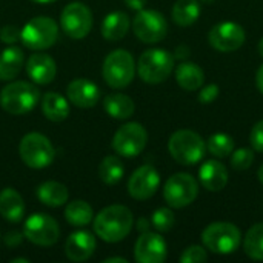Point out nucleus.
<instances>
[{
  "instance_id": "nucleus-1",
  "label": "nucleus",
  "mask_w": 263,
  "mask_h": 263,
  "mask_svg": "<svg viewBox=\"0 0 263 263\" xmlns=\"http://www.w3.org/2000/svg\"><path fill=\"white\" fill-rule=\"evenodd\" d=\"M134 217L129 208L111 205L103 208L94 219V233L106 243L123 240L133 230Z\"/></svg>"
},
{
  "instance_id": "nucleus-2",
  "label": "nucleus",
  "mask_w": 263,
  "mask_h": 263,
  "mask_svg": "<svg viewBox=\"0 0 263 263\" xmlns=\"http://www.w3.org/2000/svg\"><path fill=\"white\" fill-rule=\"evenodd\" d=\"M40 92L35 85L23 80L6 85L0 92V106L12 116H22L35 108Z\"/></svg>"
},
{
  "instance_id": "nucleus-3",
  "label": "nucleus",
  "mask_w": 263,
  "mask_h": 263,
  "mask_svg": "<svg viewBox=\"0 0 263 263\" xmlns=\"http://www.w3.org/2000/svg\"><path fill=\"white\" fill-rule=\"evenodd\" d=\"M168 149L177 163L191 166L203 159L206 145L197 133L191 129H179L170 137Z\"/></svg>"
},
{
  "instance_id": "nucleus-4",
  "label": "nucleus",
  "mask_w": 263,
  "mask_h": 263,
  "mask_svg": "<svg viewBox=\"0 0 263 263\" xmlns=\"http://www.w3.org/2000/svg\"><path fill=\"white\" fill-rule=\"evenodd\" d=\"M174 68V57L165 49H148L145 51L137 62V72L140 79L146 83L157 85L165 82Z\"/></svg>"
},
{
  "instance_id": "nucleus-5",
  "label": "nucleus",
  "mask_w": 263,
  "mask_h": 263,
  "mask_svg": "<svg viewBox=\"0 0 263 263\" xmlns=\"http://www.w3.org/2000/svg\"><path fill=\"white\" fill-rule=\"evenodd\" d=\"M102 74L108 86L122 89L128 86L136 74V63L126 49H116L109 52L103 62Z\"/></svg>"
},
{
  "instance_id": "nucleus-6",
  "label": "nucleus",
  "mask_w": 263,
  "mask_h": 263,
  "mask_svg": "<svg viewBox=\"0 0 263 263\" xmlns=\"http://www.w3.org/2000/svg\"><path fill=\"white\" fill-rule=\"evenodd\" d=\"M18 154L26 166L32 170H43L52 163L55 151L46 136L40 133H29L20 140Z\"/></svg>"
},
{
  "instance_id": "nucleus-7",
  "label": "nucleus",
  "mask_w": 263,
  "mask_h": 263,
  "mask_svg": "<svg viewBox=\"0 0 263 263\" xmlns=\"http://www.w3.org/2000/svg\"><path fill=\"white\" fill-rule=\"evenodd\" d=\"M57 37H59L57 23L46 15H39L31 18L20 29L22 43L32 51H42L51 48L57 42Z\"/></svg>"
},
{
  "instance_id": "nucleus-8",
  "label": "nucleus",
  "mask_w": 263,
  "mask_h": 263,
  "mask_svg": "<svg viewBox=\"0 0 263 263\" xmlns=\"http://www.w3.org/2000/svg\"><path fill=\"white\" fill-rule=\"evenodd\" d=\"M240 230L234 223L214 222L202 233L203 245L216 254H233L240 245Z\"/></svg>"
},
{
  "instance_id": "nucleus-9",
  "label": "nucleus",
  "mask_w": 263,
  "mask_h": 263,
  "mask_svg": "<svg viewBox=\"0 0 263 263\" xmlns=\"http://www.w3.org/2000/svg\"><path fill=\"white\" fill-rule=\"evenodd\" d=\"M199 194V185L191 174L179 173L171 176L163 188V197L171 208H185L191 205Z\"/></svg>"
},
{
  "instance_id": "nucleus-10",
  "label": "nucleus",
  "mask_w": 263,
  "mask_h": 263,
  "mask_svg": "<svg viewBox=\"0 0 263 263\" xmlns=\"http://www.w3.org/2000/svg\"><path fill=\"white\" fill-rule=\"evenodd\" d=\"M25 237L39 247H51L59 242L60 228L54 217L45 213H35L29 216L23 227Z\"/></svg>"
},
{
  "instance_id": "nucleus-11",
  "label": "nucleus",
  "mask_w": 263,
  "mask_h": 263,
  "mask_svg": "<svg viewBox=\"0 0 263 263\" xmlns=\"http://www.w3.org/2000/svg\"><path fill=\"white\" fill-rule=\"evenodd\" d=\"M60 25L68 37L80 40L86 37L92 28L91 9L82 2L68 3L60 14Z\"/></svg>"
},
{
  "instance_id": "nucleus-12",
  "label": "nucleus",
  "mask_w": 263,
  "mask_h": 263,
  "mask_svg": "<svg viewBox=\"0 0 263 263\" xmlns=\"http://www.w3.org/2000/svg\"><path fill=\"white\" fill-rule=\"evenodd\" d=\"M133 31L143 43H159L166 37L168 23L163 14L154 9H140L133 22Z\"/></svg>"
},
{
  "instance_id": "nucleus-13",
  "label": "nucleus",
  "mask_w": 263,
  "mask_h": 263,
  "mask_svg": "<svg viewBox=\"0 0 263 263\" xmlns=\"http://www.w3.org/2000/svg\"><path fill=\"white\" fill-rule=\"evenodd\" d=\"M148 133L146 129L137 123L129 122L117 129L112 139V148L117 154L123 157H137L146 146Z\"/></svg>"
},
{
  "instance_id": "nucleus-14",
  "label": "nucleus",
  "mask_w": 263,
  "mask_h": 263,
  "mask_svg": "<svg viewBox=\"0 0 263 263\" xmlns=\"http://www.w3.org/2000/svg\"><path fill=\"white\" fill-rule=\"evenodd\" d=\"M208 39L214 49L220 52H231L245 43V31L239 23L222 22L211 28Z\"/></svg>"
},
{
  "instance_id": "nucleus-15",
  "label": "nucleus",
  "mask_w": 263,
  "mask_h": 263,
  "mask_svg": "<svg viewBox=\"0 0 263 263\" xmlns=\"http://www.w3.org/2000/svg\"><path fill=\"white\" fill-rule=\"evenodd\" d=\"M160 185V174L151 165L137 168L128 180V193L136 200H146L156 194Z\"/></svg>"
},
{
  "instance_id": "nucleus-16",
  "label": "nucleus",
  "mask_w": 263,
  "mask_h": 263,
  "mask_svg": "<svg viewBox=\"0 0 263 263\" xmlns=\"http://www.w3.org/2000/svg\"><path fill=\"white\" fill-rule=\"evenodd\" d=\"M166 256L168 247L160 234L142 233L134 245V257L139 263H162Z\"/></svg>"
},
{
  "instance_id": "nucleus-17",
  "label": "nucleus",
  "mask_w": 263,
  "mask_h": 263,
  "mask_svg": "<svg viewBox=\"0 0 263 263\" xmlns=\"http://www.w3.org/2000/svg\"><path fill=\"white\" fill-rule=\"evenodd\" d=\"M66 96L77 108H92L100 100V88L88 79H76L68 85Z\"/></svg>"
},
{
  "instance_id": "nucleus-18",
  "label": "nucleus",
  "mask_w": 263,
  "mask_h": 263,
  "mask_svg": "<svg viewBox=\"0 0 263 263\" xmlns=\"http://www.w3.org/2000/svg\"><path fill=\"white\" fill-rule=\"evenodd\" d=\"M26 74L37 85H48L54 80L57 74L55 62L51 55L37 52L26 60Z\"/></svg>"
},
{
  "instance_id": "nucleus-19",
  "label": "nucleus",
  "mask_w": 263,
  "mask_h": 263,
  "mask_svg": "<svg viewBox=\"0 0 263 263\" xmlns=\"http://www.w3.org/2000/svg\"><path fill=\"white\" fill-rule=\"evenodd\" d=\"M96 251V237L88 231H76L72 233L66 243L65 253L71 262H85Z\"/></svg>"
},
{
  "instance_id": "nucleus-20",
  "label": "nucleus",
  "mask_w": 263,
  "mask_h": 263,
  "mask_svg": "<svg viewBox=\"0 0 263 263\" xmlns=\"http://www.w3.org/2000/svg\"><path fill=\"white\" fill-rule=\"evenodd\" d=\"M199 180L211 193L222 191L228 183V170L217 160H208L199 170Z\"/></svg>"
},
{
  "instance_id": "nucleus-21",
  "label": "nucleus",
  "mask_w": 263,
  "mask_h": 263,
  "mask_svg": "<svg viewBox=\"0 0 263 263\" xmlns=\"http://www.w3.org/2000/svg\"><path fill=\"white\" fill-rule=\"evenodd\" d=\"M0 214L12 223H17L25 216V202L14 188H5L0 193Z\"/></svg>"
},
{
  "instance_id": "nucleus-22",
  "label": "nucleus",
  "mask_w": 263,
  "mask_h": 263,
  "mask_svg": "<svg viewBox=\"0 0 263 263\" xmlns=\"http://www.w3.org/2000/svg\"><path fill=\"white\" fill-rule=\"evenodd\" d=\"M25 63L23 51L18 46H9L0 54V80L8 82L15 79Z\"/></svg>"
},
{
  "instance_id": "nucleus-23",
  "label": "nucleus",
  "mask_w": 263,
  "mask_h": 263,
  "mask_svg": "<svg viewBox=\"0 0 263 263\" xmlns=\"http://www.w3.org/2000/svg\"><path fill=\"white\" fill-rule=\"evenodd\" d=\"M103 108L109 117L117 119V120L129 119L136 111V105H134L133 99L129 96L120 94V92L106 96L103 100Z\"/></svg>"
},
{
  "instance_id": "nucleus-24",
  "label": "nucleus",
  "mask_w": 263,
  "mask_h": 263,
  "mask_svg": "<svg viewBox=\"0 0 263 263\" xmlns=\"http://www.w3.org/2000/svg\"><path fill=\"white\" fill-rule=\"evenodd\" d=\"M129 29V17L122 11L109 12L102 22V35L109 42H117L126 35Z\"/></svg>"
},
{
  "instance_id": "nucleus-25",
  "label": "nucleus",
  "mask_w": 263,
  "mask_h": 263,
  "mask_svg": "<svg viewBox=\"0 0 263 263\" xmlns=\"http://www.w3.org/2000/svg\"><path fill=\"white\" fill-rule=\"evenodd\" d=\"M176 80H177L179 86L183 88L185 91H197L203 85L205 74L199 65L191 63V62H185V63H180L177 66Z\"/></svg>"
},
{
  "instance_id": "nucleus-26",
  "label": "nucleus",
  "mask_w": 263,
  "mask_h": 263,
  "mask_svg": "<svg viewBox=\"0 0 263 263\" xmlns=\"http://www.w3.org/2000/svg\"><path fill=\"white\" fill-rule=\"evenodd\" d=\"M42 111L43 116L51 122H63L69 116V103L68 100L57 92H46L42 99Z\"/></svg>"
},
{
  "instance_id": "nucleus-27",
  "label": "nucleus",
  "mask_w": 263,
  "mask_h": 263,
  "mask_svg": "<svg viewBox=\"0 0 263 263\" xmlns=\"http://www.w3.org/2000/svg\"><path fill=\"white\" fill-rule=\"evenodd\" d=\"M39 200L46 205V206H51V208H57V206H62L68 202V197H69V193H68V188L59 182H43L37 191H35Z\"/></svg>"
},
{
  "instance_id": "nucleus-28",
  "label": "nucleus",
  "mask_w": 263,
  "mask_h": 263,
  "mask_svg": "<svg viewBox=\"0 0 263 263\" xmlns=\"http://www.w3.org/2000/svg\"><path fill=\"white\" fill-rule=\"evenodd\" d=\"M202 6L199 0H177L173 6V20L180 26H190L200 17Z\"/></svg>"
},
{
  "instance_id": "nucleus-29",
  "label": "nucleus",
  "mask_w": 263,
  "mask_h": 263,
  "mask_svg": "<svg viewBox=\"0 0 263 263\" xmlns=\"http://www.w3.org/2000/svg\"><path fill=\"white\" fill-rule=\"evenodd\" d=\"M94 217L92 208L85 200H72L65 208V219L72 227H85Z\"/></svg>"
},
{
  "instance_id": "nucleus-30",
  "label": "nucleus",
  "mask_w": 263,
  "mask_h": 263,
  "mask_svg": "<svg viewBox=\"0 0 263 263\" xmlns=\"http://www.w3.org/2000/svg\"><path fill=\"white\" fill-rule=\"evenodd\" d=\"M125 174L123 163L116 156H106L99 165V179L106 185H116Z\"/></svg>"
},
{
  "instance_id": "nucleus-31",
  "label": "nucleus",
  "mask_w": 263,
  "mask_h": 263,
  "mask_svg": "<svg viewBox=\"0 0 263 263\" xmlns=\"http://www.w3.org/2000/svg\"><path fill=\"white\" fill-rule=\"evenodd\" d=\"M243 250L248 257L263 260V223L251 227L243 239Z\"/></svg>"
},
{
  "instance_id": "nucleus-32",
  "label": "nucleus",
  "mask_w": 263,
  "mask_h": 263,
  "mask_svg": "<svg viewBox=\"0 0 263 263\" xmlns=\"http://www.w3.org/2000/svg\"><path fill=\"white\" fill-rule=\"evenodd\" d=\"M206 146H208V149H210V153L213 156H216L219 159H223V157L231 156V153L234 151V140L228 134L217 133V134H213L208 139Z\"/></svg>"
},
{
  "instance_id": "nucleus-33",
  "label": "nucleus",
  "mask_w": 263,
  "mask_h": 263,
  "mask_svg": "<svg viewBox=\"0 0 263 263\" xmlns=\"http://www.w3.org/2000/svg\"><path fill=\"white\" fill-rule=\"evenodd\" d=\"M151 222H153V227L159 233H168L174 227L176 217H174V213L171 210H168V208H159V210H156L153 213Z\"/></svg>"
},
{
  "instance_id": "nucleus-34",
  "label": "nucleus",
  "mask_w": 263,
  "mask_h": 263,
  "mask_svg": "<svg viewBox=\"0 0 263 263\" xmlns=\"http://www.w3.org/2000/svg\"><path fill=\"white\" fill-rule=\"evenodd\" d=\"M254 162V153L250 148H240L231 153V166L236 171L248 170Z\"/></svg>"
},
{
  "instance_id": "nucleus-35",
  "label": "nucleus",
  "mask_w": 263,
  "mask_h": 263,
  "mask_svg": "<svg viewBox=\"0 0 263 263\" xmlns=\"http://www.w3.org/2000/svg\"><path fill=\"white\" fill-rule=\"evenodd\" d=\"M208 260V254L206 251L199 247V245H193L188 247L182 256H180V262L182 263H197V262H206Z\"/></svg>"
},
{
  "instance_id": "nucleus-36",
  "label": "nucleus",
  "mask_w": 263,
  "mask_h": 263,
  "mask_svg": "<svg viewBox=\"0 0 263 263\" xmlns=\"http://www.w3.org/2000/svg\"><path fill=\"white\" fill-rule=\"evenodd\" d=\"M0 40L6 45H14L20 40V29L14 25H5L0 29Z\"/></svg>"
},
{
  "instance_id": "nucleus-37",
  "label": "nucleus",
  "mask_w": 263,
  "mask_h": 263,
  "mask_svg": "<svg viewBox=\"0 0 263 263\" xmlns=\"http://www.w3.org/2000/svg\"><path fill=\"white\" fill-rule=\"evenodd\" d=\"M250 142L253 145V149L263 153V120L257 122L250 134Z\"/></svg>"
},
{
  "instance_id": "nucleus-38",
  "label": "nucleus",
  "mask_w": 263,
  "mask_h": 263,
  "mask_svg": "<svg viewBox=\"0 0 263 263\" xmlns=\"http://www.w3.org/2000/svg\"><path fill=\"white\" fill-rule=\"evenodd\" d=\"M219 96V86L216 83L206 85L205 88H202V91L199 92V102L203 105H208L211 102H214Z\"/></svg>"
},
{
  "instance_id": "nucleus-39",
  "label": "nucleus",
  "mask_w": 263,
  "mask_h": 263,
  "mask_svg": "<svg viewBox=\"0 0 263 263\" xmlns=\"http://www.w3.org/2000/svg\"><path fill=\"white\" fill-rule=\"evenodd\" d=\"M125 3H126L128 8H131V9H134V11H140V9L145 8L146 0H125Z\"/></svg>"
},
{
  "instance_id": "nucleus-40",
  "label": "nucleus",
  "mask_w": 263,
  "mask_h": 263,
  "mask_svg": "<svg viewBox=\"0 0 263 263\" xmlns=\"http://www.w3.org/2000/svg\"><path fill=\"white\" fill-rule=\"evenodd\" d=\"M256 82H257V88H259V91L263 94V65L259 68V71H257Z\"/></svg>"
},
{
  "instance_id": "nucleus-41",
  "label": "nucleus",
  "mask_w": 263,
  "mask_h": 263,
  "mask_svg": "<svg viewBox=\"0 0 263 263\" xmlns=\"http://www.w3.org/2000/svg\"><path fill=\"white\" fill-rule=\"evenodd\" d=\"M148 228H149V227H148V220H146V219H140V220H139V231H140V233H146Z\"/></svg>"
},
{
  "instance_id": "nucleus-42",
  "label": "nucleus",
  "mask_w": 263,
  "mask_h": 263,
  "mask_svg": "<svg viewBox=\"0 0 263 263\" xmlns=\"http://www.w3.org/2000/svg\"><path fill=\"white\" fill-rule=\"evenodd\" d=\"M103 263H128V260L123 257H108L103 260Z\"/></svg>"
},
{
  "instance_id": "nucleus-43",
  "label": "nucleus",
  "mask_w": 263,
  "mask_h": 263,
  "mask_svg": "<svg viewBox=\"0 0 263 263\" xmlns=\"http://www.w3.org/2000/svg\"><path fill=\"white\" fill-rule=\"evenodd\" d=\"M257 177H259V180H260V183L263 185V165L259 168V173H257Z\"/></svg>"
},
{
  "instance_id": "nucleus-44",
  "label": "nucleus",
  "mask_w": 263,
  "mask_h": 263,
  "mask_svg": "<svg viewBox=\"0 0 263 263\" xmlns=\"http://www.w3.org/2000/svg\"><path fill=\"white\" fill-rule=\"evenodd\" d=\"M35 3H42V5H46V3H52V2H57V0H32Z\"/></svg>"
},
{
  "instance_id": "nucleus-45",
  "label": "nucleus",
  "mask_w": 263,
  "mask_h": 263,
  "mask_svg": "<svg viewBox=\"0 0 263 263\" xmlns=\"http://www.w3.org/2000/svg\"><path fill=\"white\" fill-rule=\"evenodd\" d=\"M17 262L28 263V262H29V260H28V259H23V257H22V259H12V260H11V263H17Z\"/></svg>"
},
{
  "instance_id": "nucleus-46",
  "label": "nucleus",
  "mask_w": 263,
  "mask_h": 263,
  "mask_svg": "<svg viewBox=\"0 0 263 263\" xmlns=\"http://www.w3.org/2000/svg\"><path fill=\"white\" fill-rule=\"evenodd\" d=\"M259 54L263 57V37L260 39V42H259Z\"/></svg>"
},
{
  "instance_id": "nucleus-47",
  "label": "nucleus",
  "mask_w": 263,
  "mask_h": 263,
  "mask_svg": "<svg viewBox=\"0 0 263 263\" xmlns=\"http://www.w3.org/2000/svg\"><path fill=\"white\" fill-rule=\"evenodd\" d=\"M202 2H203V3H211L213 0H202Z\"/></svg>"
}]
</instances>
